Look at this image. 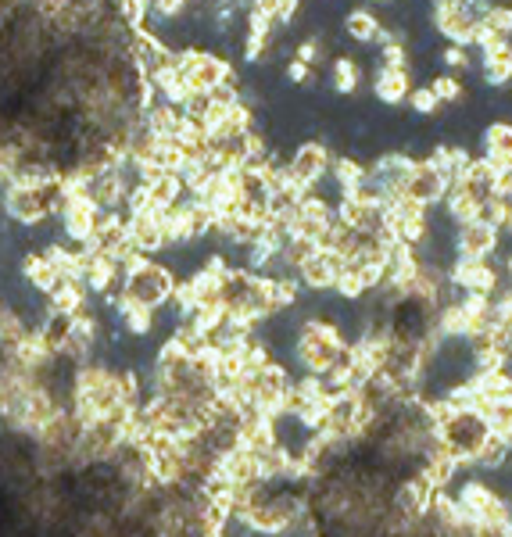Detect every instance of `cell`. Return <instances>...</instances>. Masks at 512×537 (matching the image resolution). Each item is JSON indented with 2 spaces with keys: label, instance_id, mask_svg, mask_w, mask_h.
Wrapping results in <instances>:
<instances>
[{
  "label": "cell",
  "instance_id": "1",
  "mask_svg": "<svg viewBox=\"0 0 512 537\" xmlns=\"http://www.w3.org/2000/svg\"><path fill=\"white\" fill-rule=\"evenodd\" d=\"M348 348L341 337V330L323 319H305L294 337V366L301 369V376H326L333 369V362L341 358V351Z\"/></svg>",
  "mask_w": 512,
  "mask_h": 537
},
{
  "label": "cell",
  "instance_id": "2",
  "mask_svg": "<svg viewBox=\"0 0 512 537\" xmlns=\"http://www.w3.org/2000/svg\"><path fill=\"white\" fill-rule=\"evenodd\" d=\"M176 283H180V276L172 273V265L158 262V258L140 255L137 262H133L126 273H122V287L119 290L126 294L129 301H140V305L154 308V312H162V308L172 301V294H176Z\"/></svg>",
  "mask_w": 512,
  "mask_h": 537
},
{
  "label": "cell",
  "instance_id": "3",
  "mask_svg": "<svg viewBox=\"0 0 512 537\" xmlns=\"http://www.w3.org/2000/svg\"><path fill=\"white\" fill-rule=\"evenodd\" d=\"M330 158H333V151L326 140H301V144L294 147L291 162H287V183L298 187L301 194H308L319 179H326Z\"/></svg>",
  "mask_w": 512,
  "mask_h": 537
},
{
  "label": "cell",
  "instance_id": "4",
  "mask_svg": "<svg viewBox=\"0 0 512 537\" xmlns=\"http://www.w3.org/2000/svg\"><path fill=\"white\" fill-rule=\"evenodd\" d=\"M448 283L459 294H495L502 287V269L495 262H477V258H455L448 269Z\"/></svg>",
  "mask_w": 512,
  "mask_h": 537
},
{
  "label": "cell",
  "instance_id": "5",
  "mask_svg": "<svg viewBox=\"0 0 512 537\" xmlns=\"http://www.w3.org/2000/svg\"><path fill=\"white\" fill-rule=\"evenodd\" d=\"M455 258H477V262H491L502 248V233L487 222H466V226H455L452 237Z\"/></svg>",
  "mask_w": 512,
  "mask_h": 537
},
{
  "label": "cell",
  "instance_id": "6",
  "mask_svg": "<svg viewBox=\"0 0 512 537\" xmlns=\"http://www.w3.org/2000/svg\"><path fill=\"white\" fill-rule=\"evenodd\" d=\"M344 273V262L333 251L326 248H316L312 255L301 262L298 269V283L305 290H312V294H333V283H337V276Z\"/></svg>",
  "mask_w": 512,
  "mask_h": 537
},
{
  "label": "cell",
  "instance_id": "7",
  "mask_svg": "<svg viewBox=\"0 0 512 537\" xmlns=\"http://www.w3.org/2000/svg\"><path fill=\"white\" fill-rule=\"evenodd\" d=\"M126 233L129 244L140 251V255L154 258L165 251V230H162V212H126Z\"/></svg>",
  "mask_w": 512,
  "mask_h": 537
},
{
  "label": "cell",
  "instance_id": "8",
  "mask_svg": "<svg viewBox=\"0 0 512 537\" xmlns=\"http://www.w3.org/2000/svg\"><path fill=\"white\" fill-rule=\"evenodd\" d=\"M444 194H448V179L430 162H416L402 197H409V201H416V205H423V208H437L444 201Z\"/></svg>",
  "mask_w": 512,
  "mask_h": 537
},
{
  "label": "cell",
  "instance_id": "9",
  "mask_svg": "<svg viewBox=\"0 0 512 537\" xmlns=\"http://www.w3.org/2000/svg\"><path fill=\"white\" fill-rule=\"evenodd\" d=\"M480 144H484V158L495 172L512 169V122L509 119H495L487 122L484 133H480Z\"/></svg>",
  "mask_w": 512,
  "mask_h": 537
},
{
  "label": "cell",
  "instance_id": "10",
  "mask_svg": "<svg viewBox=\"0 0 512 537\" xmlns=\"http://www.w3.org/2000/svg\"><path fill=\"white\" fill-rule=\"evenodd\" d=\"M412 94V72L409 69H373V97L384 108H398Z\"/></svg>",
  "mask_w": 512,
  "mask_h": 537
},
{
  "label": "cell",
  "instance_id": "11",
  "mask_svg": "<svg viewBox=\"0 0 512 537\" xmlns=\"http://www.w3.org/2000/svg\"><path fill=\"white\" fill-rule=\"evenodd\" d=\"M380 29H384V22L369 8H351L348 15L341 18V36L348 43H362V47L380 43Z\"/></svg>",
  "mask_w": 512,
  "mask_h": 537
},
{
  "label": "cell",
  "instance_id": "12",
  "mask_svg": "<svg viewBox=\"0 0 512 537\" xmlns=\"http://www.w3.org/2000/svg\"><path fill=\"white\" fill-rule=\"evenodd\" d=\"M509 459H512V441H502V437L487 434V441L480 444L477 455H473L466 469H470L473 477H491V473H498Z\"/></svg>",
  "mask_w": 512,
  "mask_h": 537
},
{
  "label": "cell",
  "instance_id": "13",
  "mask_svg": "<svg viewBox=\"0 0 512 537\" xmlns=\"http://www.w3.org/2000/svg\"><path fill=\"white\" fill-rule=\"evenodd\" d=\"M359 83H362L359 58H355V54H333V61H330V86H333V94L355 97Z\"/></svg>",
  "mask_w": 512,
  "mask_h": 537
},
{
  "label": "cell",
  "instance_id": "14",
  "mask_svg": "<svg viewBox=\"0 0 512 537\" xmlns=\"http://www.w3.org/2000/svg\"><path fill=\"white\" fill-rule=\"evenodd\" d=\"M480 416H484V423H487V434L502 437V441H512V398L491 401Z\"/></svg>",
  "mask_w": 512,
  "mask_h": 537
},
{
  "label": "cell",
  "instance_id": "15",
  "mask_svg": "<svg viewBox=\"0 0 512 537\" xmlns=\"http://www.w3.org/2000/svg\"><path fill=\"white\" fill-rule=\"evenodd\" d=\"M430 90H434V97H437V104H462L466 97H470V90H466V83H462L459 76H452V72H441V76H434L430 79Z\"/></svg>",
  "mask_w": 512,
  "mask_h": 537
},
{
  "label": "cell",
  "instance_id": "16",
  "mask_svg": "<svg viewBox=\"0 0 512 537\" xmlns=\"http://www.w3.org/2000/svg\"><path fill=\"white\" fill-rule=\"evenodd\" d=\"M405 104H409L412 115H419V119H437V115H441V104H437L434 90H430L427 83L412 86V94H409V101H405Z\"/></svg>",
  "mask_w": 512,
  "mask_h": 537
},
{
  "label": "cell",
  "instance_id": "17",
  "mask_svg": "<svg viewBox=\"0 0 512 537\" xmlns=\"http://www.w3.org/2000/svg\"><path fill=\"white\" fill-rule=\"evenodd\" d=\"M437 58H441V65L452 72V76H455V72H470L473 69V58H470V51H466V47H452V43H448V47H444Z\"/></svg>",
  "mask_w": 512,
  "mask_h": 537
},
{
  "label": "cell",
  "instance_id": "18",
  "mask_svg": "<svg viewBox=\"0 0 512 537\" xmlns=\"http://www.w3.org/2000/svg\"><path fill=\"white\" fill-rule=\"evenodd\" d=\"M283 79H287V83L291 86H312L316 83V69H308V65H301V61H287V65H283Z\"/></svg>",
  "mask_w": 512,
  "mask_h": 537
},
{
  "label": "cell",
  "instance_id": "19",
  "mask_svg": "<svg viewBox=\"0 0 512 537\" xmlns=\"http://www.w3.org/2000/svg\"><path fill=\"white\" fill-rule=\"evenodd\" d=\"M502 233L512 237V197H505V219H502Z\"/></svg>",
  "mask_w": 512,
  "mask_h": 537
},
{
  "label": "cell",
  "instance_id": "20",
  "mask_svg": "<svg viewBox=\"0 0 512 537\" xmlns=\"http://www.w3.org/2000/svg\"><path fill=\"white\" fill-rule=\"evenodd\" d=\"M187 4H194V0H187Z\"/></svg>",
  "mask_w": 512,
  "mask_h": 537
},
{
  "label": "cell",
  "instance_id": "21",
  "mask_svg": "<svg viewBox=\"0 0 512 537\" xmlns=\"http://www.w3.org/2000/svg\"><path fill=\"white\" fill-rule=\"evenodd\" d=\"M509 61H512V54H509Z\"/></svg>",
  "mask_w": 512,
  "mask_h": 537
}]
</instances>
